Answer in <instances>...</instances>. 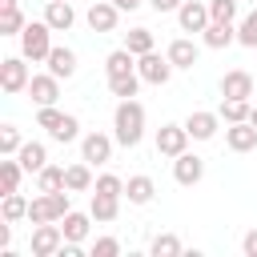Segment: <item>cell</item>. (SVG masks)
Returning <instances> with one entry per match:
<instances>
[{"label":"cell","instance_id":"cell-27","mask_svg":"<svg viewBox=\"0 0 257 257\" xmlns=\"http://www.w3.org/2000/svg\"><path fill=\"white\" fill-rule=\"evenodd\" d=\"M137 88H141V72H124V76H108V92H112V96H120V100H128V96H137Z\"/></svg>","mask_w":257,"mask_h":257},{"label":"cell","instance_id":"cell-39","mask_svg":"<svg viewBox=\"0 0 257 257\" xmlns=\"http://www.w3.org/2000/svg\"><path fill=\"white\" fill-rule=\"evenodd\" d=\"M213 20H237V0H209Z\"/></svg>","mask_w":257,"mask_h":257},{"label":"cell","instance_id":"cell-35","mask_svg":"<svg viewBox=\"0 0 257 257\" xmlns=\"http://www.w3.org/2000/svg\"><path fill=\"white\" fill-rule=\"evenodd\" d=\"M237 44H245V48H257V8L237 24Z\"/></svg>","mask_w":257,"mask_h":257},{"label":"cell","instance_id":"cell-14","mask_svg":"<svg viewBox=\"0 0 257 257\" xmlns=\"http://www.w3.org/2000/svg\"><path fill=\"white\" fill-rule=\"evenodd\" d=\"M44 20H48L52 32H68V28L76 24V12H72L68 0H48V4H44Z\"/></svg>","mask_w":257,"mask_h":257},{"label":"cell","instance_id":"cell-5","mask_svg":"<svg viewBox=\"0 0 257 257\" xmlns=\"http://www.w3.org/2000/svg\"><path fill=\"white\" fill-rule=\"evenodd\" d=\"M137 72H141V80H145V84H169V76H173V60H169V56H161V52L153 48V52L137 56Z\"/></svg>","mask_w":257,"mask_h":257},{"label":"cell","instance_id":"cell-41","mask_svg":"<svg viewBox=\"0 0 257 257\" xmlns=\"http://www.w3.org/2000/svg\"><path fill=\"white\" fill-rule=\"evenodd\" d=\"M120 253V241L116 237H96L92 241V257H116Z\"/></svg>","mask_w":257,"mask_h":257},{"label":"cell","instance_id":"cell-23","mask_svg":"<svg viewBox=\"0 0 257 257\" xmlns=\"http://www.w3.org/2000/svg\"><path fill=\"white\" fill-rule=\"evenodd\" d=\"M88 213H92V221H116V213H120V197H112V193H92Z\"/></svg>","mask_w":257,"mask_h":257},{"label":"cell","instance_id":"cell-42","mask_svg":"<svg viewBox=\"0 0 257 257\" xmlns=\"http://www.w3.org/2000/svg\"><path fill=\"white\" fill-rule=\"evenodd\" d=\"M241 249H245V257H257V229H249L241 237Z\"/></svg>","mask_w":257,"mask_h":257},{"label":"cell","instance_id":"cell-6","mask_svg":"<svg viewBox=\"0 0 257 257\" xmlns=\"http://www.w3.org/2000/svg\"><path fill=\"white\" fill-rule=\"evenodd\" d=\"M112 141L116 137H108V133H84L80 137V161H88V165H108L112 161Z\"/></svg>","mask_w":257,"mask_h":257},{"label":"cell","instance_id":"cell-8","mask_svg":"<svg viewBox=\"0 0 257 257\" xmlns=\"http://www.w3.org/2000/svg\"><path fill=\"white\" fill-rule=\"evenodd\" d=\"M209 0H185L181 8H177V24H181V32H205L209 28Z\"/></svg>","mask_w":257,"mask_h":257},{"label":"cell","instance_id":"cell-17","mask_svg":"<svg viewBox=\"0 0 257 257\" xmlns=\"http://www.w3.org/2000/svg\"><path fill=\"white\" fill-rule=\"evenodd\" d=\"M201 40L209 48H229L237 40V28H233V20H209V28L201 32Z\"/></svg>","mask_w":257,"mask_h":257},{"label":"cell","instance_id":"cell-40","mask_svg":"<svg viewBox=\"0 0 257 257\" xmlns=\"http://www.w3.org/2000/svg\"><path fill=\"white\" fill-rule=\"evenodd\" d=\"M48 205H52V217L60 221L64 213H72V201H68V189H56V193H48Z\"/></svg>","mask_w":257,"mask_h":257},{"label":"cell","instance_id":"cell-28","mask_svg":"<svg viewBox=\"0 0 257 257\" xmlns=\"http://www.w3.org/2000/svg\"><path fill=\"white\" fill-rule=\"evenodd\" d=\"M36 189H40V193H56V189H68V185H64V169H60V165H44V169L36 173Z\"/></svg>","mask_w":257,"mask_h":257},{"label":"cell","instance_id":"cell-34","mask_svg":"<svg viewBox=\"0 0 257 257\" xmlns=\"http://www.w3.org/2000/svg\"><path fill=\"white\" fill-rule=\"evenodd\" d=\"M28 221H32V225L56 221V217H52V205H48V193H40V197H32V201H28Z\"/></svg>","mask_w":257,"mask_h":257},{"label":"cell","instance_id":"cell-22","mask_svg":"<svg viewBox=\"0 0 257 257\" xmlns=\"http://www.w3.org/2000/svg\"><path fill=\"white\" fill-rule=\"evenodd\" d=\"M64 185H68V193H88L96 181H92V165L88 161H80V165H68L64 169Z\"/></svg>","mask_w":257,"mask_h":257},{"label":"cell","instance_id":"cell-19","mask_svg":"<svg viewBox=\"0 0 257 257\" xmlns=\"http://www.w3.org/2000/svg\"><path fill=\"white\" fill-rule=\"evenodd\" d=\"M124 197H128V205H149V201L157 197V185H153V177H145V173L128 177V181H124Z\"/></svg>","mask_w":257,"mask_h":257},{"label":"cell","instance_id":"cell-31","mask_svg":"<svg viewBox=\"0 0 257 257\" xmlns=\"http://www.w3.org/2000/svg\"><path fill=\"white\" fill-rule=\"evenodd\" d=\"M149 253H153V257H177V253H181V237H177V233H157L153 245H149Z\"/></svg>","mask_w":257,"mask_h":257},{"label":"cell","instance_id":"cell-10","mask_svg":"<svg viewBox=\"0 0 257 257\" xmlns=\"http://www.w3.org/2000/svg\"><path fill=\"white\" fill-rule=\"evenodd\" d=\"M185 128H189V137H193V141H213V137H217V128H221V112L197 108V112H189V116H185Z\"/></svg>","mask_w":257,"mask_h":257},{"label":"cell","instance_id":"cell-9","mask_svg":"<svg viewBox=\"0 0 257 257\" xmlns=\"http://www.w3.org/2000/svg\"><path fill=\"white\" fill-rule=\"evenodd\" d=\"M28 96H32L36 108L56 104V96H60V76H52V72H36V76L28 80Z\"/></svg>","mask_w":257,"mask_h":257},{"label":"cell","instance_id":"cell-18","mask_svg":"<svg viewBox=\"0 0 257 257\" xmlns=\"http://www.w3.org/2000/svg\"><path fill=\"white\" fill-rule=\"evenodd\" d=\"M48 72L60 76V80H68V76L76 72V52L64 48V44H52V52H48Z\"/></svg>","mask_w":257,"mask_h":257},{"label":"cell","instance_id":"cell-4","mask_svg":"<svg viewBox=\"0 0 257 257\" xmlns=\"http://www.w3.org/2000/svg\"><path fill=\"white\" fill-rule=\"evenodd\" d=\"M60 245H64V233H60V225H56V221L32 225V241H28L32 257H56V253H60Z\"/></svg>","mask_w":257,"mask_h":257},{"label":"cell","instance_id":"cell-2","mask_svg":"<svg viewBox=\"0 0 257 257\" xmlns=\"http://www.w3.org/2000/svg\"><path fill=\"white\" fill-rule=\"evenodd\" d=\"M20 52H24L32 64L48 60V52H52V28H48V20L24 24V32H20Z\"/></svg>","mask_w":257,"mask_h":257},{"label":"cell","instance_id":"cell-45","mask_svg":"<svg viewBox=\"0 0 257 257\" xmlns=\"http://www.w3.org/2000/svg\"><path fill=\"white\" fill-rule=\"evenodd\" d=\"M0 8H16V0H0Z\"/></svg>","mask_w":257,"mask_h":257},{"label":"cell","instance_id":"cell-11","mask_svg":"<svg viewBox=\"0 0 257 257\" xmlns=\"http://www.w3.org/2000/svg\"><path fill=\"white\" fill-rule=\"evenodd\" d=\"M173 177H177V185H185V189H189V185H197V181L205 177V161H201L197 153H189V149H185L181 157H173Z\"/></svg>","mask_w":257,"mask_h":257},{"label":"cell","instance_id":"cell-1","mask_svg":"<svg viewBox=\"0 0 257 257\" xmlns=\"http://www.w3.org/2000/svg\"><path fill=\"white\" fill-rule=\"evenodd\" d=\"M112 137L124 149H137L141 145V137H145V104L141 100L128 96V100L116 104V112H112Z\"/></svg>","mask_w":257,"mask_h":257},{"label":"cell","instance_id":"cell-3","mask_svg":"<svg viewBox=\"0 0 257 257\" xmlns=\"http://www.w3.org/2000/svg\"><path fill=\"white\" fill-rule=\"evenodd\" d=\"M28 56L20 52V56H4L0 60V88L8 92V96H16V92H28V64H24Z\"/></svg>","mask_w":257,"mask_h":257},{"label":"cell","instance_id":"cell-33","mask_svg":"<svg viewBox=\"0 0 257 257\" xmlns=\"http://www.w3.org/2000/svg\"><path fill=\"white\" fill-rule=\"evenodd\" d=\"M48 137H52V141H60V145H68V141H76V137H80V120H76L72 112H64V120H60Z\"/></svg>","mask_w":257,"mask_h":257},{"label":"cell","instance_id":"cell-38","mask_svg":"<svg viewBox=\"0 0 257 257\" xmlns=\"http://www.w3.org/2000/svg\"><path fill=\"white\" fill-rule=\"evenodd\" d=\"M60 120H64V112H60L56 104H44V108H36V124H40L44 133H52V128H56Z\"/></svg>","mask_w":257,"mask_h":257},{"label":"cell","instance_id":"cell-13","mask_svg":"<svg viewBox=\"0 0 257 257\" xmlns=\"http://www.w3.org/2000/svg\"><path fill=\"white\" fill-rule=\"evenodd\" d=\"M225 145H229L233 153H249V149H257V124H253V120H237V124H229V128H225Z\"/></svg>","mask_w":257,"mask_h":257},{"label":"cell","instance_id":"cell-30","mask_svg":"<svg viewBox=\"0 0 257 257\" xmlns=\"http://www.w3.org/2000/svg\"><path fill=\"white\" fill-rule=\"evenodd\" d=\"M20 177H24V165L20 161H0V193H16L20 189Z\"/></svg>","mask_w":257,"mask_h":257},{"label":"cell","instance_id":"cell-21","mask_svg":"<svg viewBox=\"0 0 257 257\" xmlns=\"http://www.w3.org/2000/svg\"><path fill=\"white\" fill-rule=\"evenodd\" d=\"M88 225H92V213H64L60 217V233H64V241H84L88 237Z\"/></svg>","mask_w":257,"mask_h":257},{"label":"cell","instance_id":"cell-26","mask_svg":"<svg viewBox=\"0 0 257 257\" xmlns=\"http://www.w3.org/2000/svg\"><path fill=\"white\" fill-rule=\"evenodd\" d=\"M249 108H253L249 100H237V96H221V108H217V112H221V120H225V124H237V120H249Z\"/></svg>","mask_w":257,"mask_h":257},{"label":"cell","instance_id":"cell-7","mask_svg":"<svg viewBox=\"0 0 257 257\" xmlns=\"http://www.w3.org/2000/svg\"><path fill=\"white\" fill-rule=\"evenodd\" d=\"M189 141H193V137H189L185 124H161V128H157V153L169 157V161L181 157V153L189 149Z\"/></svg>","mask_w":257,"mask_h":257},{"label":"cell","instance_id":"cell-24","mask_svg":"<svg viewBox=\"0 0 257 257\" xmlns=\"http://www.w3.org/2000/svg\"><path fill=\"white\" fill-rule=\"evenodd\" d=\"M124 72H137V56L128 48H116L104 56V76H124Z\"/></svg>","mask_w":257,"mask_h":257},{"label":"cell","instance_id":"cell-16","mask_svg":"<svg viewBox=\"0 0 257 257\" xmlns=\"http://www.w3.org/2000/svg\"><path fill=\"white\" fill-rule=\"evenodd\" d=\"M165 56L173 60V68H193V64H197V56H201V48H197L189 36H177V40L165 48Z\"/></svg>","mask_w":257,"mask_h":257},{"label":"cell","instance_id":"cell-36","mask_svg":"<svg viewBox=\"0 0 257 257\" xmlns=\"http://www.w3.org/2000/svg\"><path fill=\"white\" fill-rule=\"evenodd\" d=\"M20 145H24V141H20V128H16V124H4V128H0V153H4V157H16Z\"/></svg>","mask_w":257,"mask_h":257},{"label":"cell","instance_id":"cell-37","mask_svg":"<svg viewBox=\"0 0 257 257\" xmlns=\"http://www.w3.org/2000/svg\"><path fill=\"white\" fill-rule=\"evenodd\" d=\"M92 193H112V197H124V181H120L116 173H100V177H96V185H92Z\"/></svg>","mask_w":257,"mask_h":257},{"label":"cell","instance_id":"cell-29","mask_svg":"<svg viewBox=\"0 0 257 257\" xmlns=\"http://www.w3.org/2000/svg\"><path fill=\"white\" fill-rule=\"evenodd\" d=\"M0 217H4V221H28V201L20 197V189H16V193H4Z\"/></svg>","mask_w":257,"mask_h":257},{"label":"cell","instance_id":"cell-20","mask_svg":"<svg viewBox=\"0 0 257 257\" xmlns=\"http://www.w3.org/2000/svg\"><path fill=\"white\" fill-rule=\"evenodd\" d=\"M16 161L24 165V173H40V169L48 165V149H44L40 141H24L20 153H16Z\"/></svg>","mask_w":257,"mask_h":257},{"label":"cell","instance_id":"cell-46","mask_svg":"<svg viewBox=\"0 0 257 257\" xmlns=\"http://www.w3.org/2000/svg\"><path fill=\"white\" fill-rule=\"evenodd\" d=\"M249 120H253V124H257V104H253V108H249Z\"/></svg>","mask_w":257,"mask_h":257},{"label":"cell","instance_id":"cell-32","mask_svg":"<svg viewBox=\"0 0 257 257\" xmlns=\"http://www.w3.org/2000/svg\"><path fill=\"white\" fill-rule=\"evenodd\" d=\"M24 32V12L20 8H0V36H20Z\"/></svg>","mask_w":257,"mask_h":257},{"label":"cell","instance_id":"cell-25","mask_svg":"<svg viewBox=\"0 0 257 257\" xmlns=\"http://www.w3.org/2000/svg\"><path fill=\"white\" fill-rule=\"evenodd\" d=\"M124 48H128L133 56H145V52L157 48V40H153L149 28H128V32H124Z\"/></svg>","mask_w":257,"mask_h":257},{"label":"cell","instance_id":"cell-43","mask_svg":"<svg viewBox=\"0 0 257 257\" xmlns=\"http://www.w3.org/2000/svg\"><path fill=\"white\" fill-rule=\"evenodd\" d=\"M149 4H153L157 12H177V8L185 4V0H149Z\"/></svg>","mask_w":257,"mask_h":257},{"label":"cell","instance_id":"cell-15","mask_svg":"<svg viewBox=\"0 0 257 257\" xmlns=\"http://www.w3.org/2000/svg\"><path fill=\"white\" fill-rule=\"evenodd\" d=\"M221 96H237V100H249L253 96V76L245 68H233L221 76Z\"/></svg>","mask_w":257,"mask_h":257},{"label":"cell","instance_id":"cell-44","mask_svg":"<svg viewBox=\"0 0 257 257\" xmlns=\"http://www.w3.org/2000/svg\"><path fill=\"white\" fill-rule=\"evenodd\" d=\"M112 4H116V8H120V12H137V8H141V4H145V0H112Z\"/></svg>","mask_w":257,"mask_h":257},{"label":"cell","instance_id":"cell-12","mask_svg":"<svg viewBox=\"0 0 257 257\" xmlns=\"http://www.w3.org/2000/svg\"><path fill=\"white\" fill-rule=\"evenodd\" d=\"M88 28L92 32H116V20H120V8L112 4V0H96L92 8H88Z\"/></svg>","mask_w":257,"mask_h":257}]
</instances>
